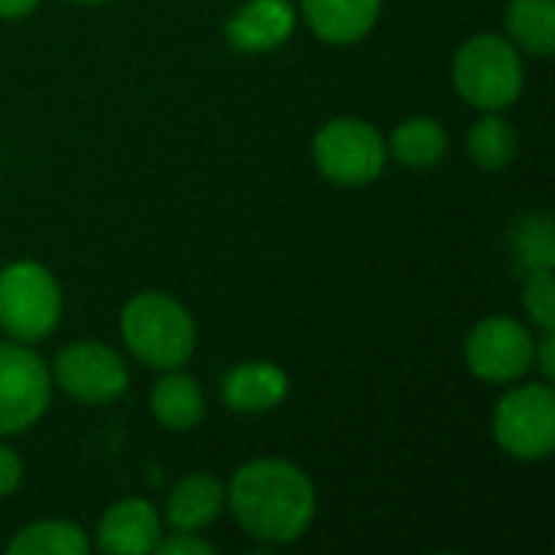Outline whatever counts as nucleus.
<instances>
[{
	"mask_svg": "<svg viewBox=\"0 0 555 555\" xmlns=\"http://www.w3.org/2000/svg\"><path fill=\"white\" fill-rule=\"evenodd\" d=\"M224 504L247 537L286 546L315 520V488L302 468L283 459H257L234 472Z\"/></svg>",
	"mask_w": 555,
	"mask_h": 555,
	"instance_id": "1",
	"label": "nucleus"
},
{
	"mask_svg": "<svg viewBox=\"0 0 555 555\" xmlns=\"http://www.w3.org/2000/svg\"><path fill=\"white\" fill-rule=\"evenodd\" d=\"M120 335L130 354L156 371L182 367L198 341L192 315L166 293L133 296L120 312Z\"/></svg>",
	"mask_w": 555,
	"mask_h": 555,
	"instance_id": "2",
	"label": "nucleus"
},
{
	"mask_svg": "<svg viewBox=\"0 0 555 555\" xmlns=\"http://www.w3.org/2000/svg\"><path fill=\"white\" fill-rule=\"evenodd\" d=\"M455 91L478 111H504L524 91V62L511 39L478 33L465 39L452 62Z\"/></svg>",
	"mask_w": 555,
	"mask_h": 555,
	"instance_id": "3",
	"label": "nucleus"
},
{
	"mask_svg": "<svg viewBox=\"0 0 555 555\" xmlns=\"http://www.w3.org/2000/svg\"><path fill=\"white\" fill-rule=\"evenodd\" d=\"M62 315L55 276L36 260H13L0 270V328L13 341L46 338Z\"/></svg>",
	"mask_w": 555,
	"mask_h": 555,
	"instance_id": "4",
	"label": "nucleus"
},
{
	"mask_svg": "<svg viewBox=\"0 0 555 555\" xmlns=\"http://www.w3.org/2000/svg\"><path fill=\"white\" fill-rule=\"evenodd\" d=\"M494 442L517 462H543L555 449V393L550 380L524 384L494 406Z\"/></svg>",
	"mask_w": 555,
	"mask_h": 555,
	"instance_id": "5",
	"label": "nucleus"
},
{
	"mask_svg": "<svg viewBox=\"0 0 555 555\" xmlns=\"http://www.w3.org/2000/svg\"><path fill=\"white\" fill-rule=\"evenodd\" d=\"M312 159L335 185H367L384 172L387 143L377 127L354 117H335L315 133Z\"/></svg>",
	"mask_w": 555,
	"mask_h": 555,
	"instance_id": "6",
	"label": "nucleus"
},
{
	"mask_svg": "<svg viewBox=\"0 0 555 555\" xmlns=\"http://www.w3.org/2000/svg\"><path fill=\"white\" fill-rule=\"evenodd\" d=\"M52 400L46 361L23 341H0V436L26 433L42 420Z\"/></svg>",
	"mask_w": 555,
	"mask_h": 555,
	"instance_id": "7",
	"label": "nucleus"
},
{
	"mask_svg": "<svg viewBox=\"0 0 555 555\" xmlns=\"http://www.w3.org/2000/svg\"><path fill=\"white\" fill-rule=\"evenodd\" d=\"M533 332L514 315H488L468 332L465 361L478 380L517 384L533 367Z\"/></svg>",
	"mask_w": 555,
	"mask_h": 555,
	"instance_id": "8",
	"label": "nucleus"
},
{
	"mask_svg": "<svg viewBox=\"0 0 555 555\" xmlns=\"http://www.w3.org/2000/svg\"><path fill=\"white\" fill-rule=\"evenodd\" d=\"M49 374L72 400L91 403V406L117 400L130 384V374L120 354L101 341H75L62 348Z\"/></svg>",
	"mask_w": 555,
	"mask_h": 555,
	"instance_id": "9",
	"label": "nucleus"
},
{
	"mask_svg": "<svg viewBox=\"0 0 555 555\" xmlns=\"http://www.w3.org/2000/svg\"><path fill=\"white\" fill-rule=\"evenodd\" d=\"M163 537V520L156 507L143 498L117 501L104 511L98 524V550L107 555H150Z\"/></svg>",
	"mask_w": 555,
	"mask_h": 555,
	"instance_id": "10",
	"label": "nucleus"
},
{
	"mask_svg": "<svg viewBox=\"0 0 555 555\" xmlns=\"http://www.w3.org/2000/svg\"><path fill=\"white\" fill-rule=\"evenodd\" d=\"M293 26H296V7L289 0H247L231 13L224 33L237 52L257 55L283 46L293 36Z\"/></svg>",
	"mask_w": 555,
	"mask_h": 555,
	"instance_id": "11",
	"label": "nucleus"
},
{
	"mask_svg": "<svg viewBox=\"0 0 555 555\" xmlns=\"http://www.w3.org/2000/svg\"><path fill=\"white\" fill-rule=\"evenodd\" d=\"M289 393V377L270 361H244L221 380V400L234 413H267Z\"/></svg>",
	"mask_w": 555,
	"mask_h": 555,
	"instance_id": "12",
	"label": "nucleus"
},
{
	"mask_svg": "<svg viewBox=\"0 0 555 555\" xmlns=\"http://www.w3.org/2000/svg\"><path fill=\"white\" fill-rule=\"evenodd\" d=\"M302 16L319 39L351 46L374 29L380 0H302Z\"/></svg>",
	"mask_w": 555,
	"mask_h": 555,
	"instance_id": "13",
	"label": "nucleus"
},
{
	"mask_svg": "<svg viewBox=\"0 0 555 555\" xmlns=\"http://www.w3.org/2000/svg\"><path fill=\"white\" fill-rule=\"evenodd\" d=\"M221 511H224V488L218 485V478L205 472L179 478L166 501L169 527L185 530V533H202L221 517Z\"/></svg>",
	"mask_w": 555,
	"mask_h": 555,
	"instance_id": "14",
	"label": "nucleus"
},
{
	"mask_svg": "<svg viewBox=\"0 0 555 555\" xmlns=\"http://www.w3.org/2000/svg\"><path fill=\"white\" fill-rule=\"evenodd\" d=\"M150 410H153L156 423L166 426L169 433H189L205 416V393H202L198 380H192L179 367L163 371V377L156 380V387L150 393Z\"/></svg>",
	"mask_w": 555,
	"mask_h": 555,
	"instance_id": "15",
	"label": "nucleus"
},
{
	"mask_svg": "<svg viewBox=\"0 0 555 555\" xmlns=\"http://www.w3.org/2000/svg\"><path fill=\"white\" fill-rule=\"evenodd\" d=\"M446 150H449V133L433 117H410V120H403L393 130L390 146H387V153L400 166H406L413 172H423V169L439 166L442 156H446Z\"/></svg>",
	"mask_w": 555,
	"mask_h": 555,
	"instance_id": "16",
	"label": "nucleus"
},
{
	"mask_svg": "<svg viewBox=\"0 0 555 555\" xmlns=\"http://www.w3.org/2000/svg\"><path fill=\"white\" fill-rule=\"evenodd\" d=\"M511 42L537 59L555 49V0H511L507 7Z\"/></svg>",
	"mask_w": 555,
	"mask_h": 555,
	"instance_id": "17",
	"label": "nucleus"
},
{
	"mask_svg": "<svg viewBox=\"0 0 555 555\" xmlns=\"http://www.w3.org/2000/svg\"><path fill=\"white\" fill-rule=\"evenodd\" d=\"M465 146H468V156L478 169L501 172L517 156V130L507 117H501L498 111H488L485 117H478L472 124Z\"/></svg>",
	"mask_w": 555,
	"mask_h": 555,
	"instance_id": "18",
	"label": "nucleus"
},
{
	"mask_svg": "<svg viewBox=\"0 0 555 555\" xmlns=\"http://www.w3.org/2000/svg\"><path fill=\"white\" fill-rule=\"evenodd\" d=\"M88 537L78 524L72 520H39L23 527L10 543L7 553L13 555H85L88 553Z\"/></svg>",
	"mask_w": 555,
	"mask_h": 555,
	"instance_id": "19",
	"label": "nucleus"
},
{
	"mask_svg": "<svg viewBox=\"0 0 555 555\" xmlns=\"http://www.w3.org/2000/svg\"><path fill=\"white\" fill-rule=\"evenodd\" d=\"M511 247H514L517 263H520L527 273H533V270H550L555 260L553 221H550V215H527V218L514 228Z\"/></svg>",
	"mask_w": 555,
	"mask_h": 555,
	"instance_id": "20",
	"label": "nucleus"
},
{
	"mask_svg": "<svg viewBox=\"0 0 555 555\" xmlns=\"http://www.w3.org/2000/svg\"><path fill=\"white\" fill-rule=\"evenodd\" d=\"M524 309L530 322L543 332L555 325V280L553 267L550 270H533L524 286Z\"/></svg>",
	"mask_w": 555,
	"mask_h": 555,
	"instance_id": "21",
	"label": "nucleus"
},
{
	"mask_svg": "<svg viewBox=\"0 0 555 555\" xmlns=\"http://www.w3.org/2000/svg\"><path fill=\"white\" fill-rule=\"evenodd\" d=\"M156 553L159 555H211L215 553V546H211L208 540H202L198 533L176 530L172 537H159Z\"/></svg>",
	"mask_w": 555,
	"mask_h": 555,
	"instance_id": "22",
	"label": "nucleus"
},
{
	"mask_svg": "<svg viewBox=\"0 0 555 555\" xmlns=\"http://www.w3.org/2000/svg\"><path fill=\"white\" fill-rule=\"evenodd\" d=\"M23 481V462L13 449L0 446V498L13 494Z\"/></svg>",
	"mask_w": 555,
	"mask_h": 555,
	"instance_id": "23",
	"label": "nucleus"
},
{
	"mask_svg": "<svg viewBox=\"0 0 555 555\" xmlns=\"http://www.w3.org/2000/svg\"><path fill=\"white\" fill-rule=\"evenodd\" d=\"M533 364H540V371H543V380H553L555 377L553 328H543V335L537 338V348H533Z\"/></svg>",
	"mask_w": 555,
	"mask_h": 555,
	"instance_id": "24",
	"label": "nucleus"
},
{
	"mask_svg": "<svg viewBox=\"0 0 555 555\" xmlns=\"http://www.w3.org/2000/svg\"><path fill=\"white\" fill-rule=\"evenodd\" d=\"M39 7V0H0V20H20L29 16Z\"/></svg>",
	"mask_w": 555,
	"mask_h": 555,
	"instance_id": "25",
	"label": "nucleus"
},
{
	"mask_svg": "<svg viewBox=\"0 0 555 555\" xmlns=\"http://www.w3.org/2000/svg\"><path fill=\"white\" fill-rule=\"evenodd\" d=\"M75 3H104V0H75Z\"/></svg>",
	"mask_w": 555,
	"mask_h": 555,
	"instance_id": "26",
	"label": "nucleus"
}]
</instances>
